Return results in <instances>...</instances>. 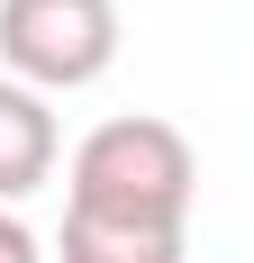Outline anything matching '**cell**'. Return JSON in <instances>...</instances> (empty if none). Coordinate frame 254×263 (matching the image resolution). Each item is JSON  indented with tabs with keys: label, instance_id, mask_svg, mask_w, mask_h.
Instances as JSON below:
<instances>
[{
	"label": "cell",
	"instance_id": "cell-5",
	"mask_svg": "<svg viewBox=\"0 0 254 263\" xmlns=\"http://www.w3.org/2000/svg\"><path fill=\"white\" fill-rule=\"evenodd\" d=\"M0 263H46V245H37V227L19 209H0Z\"/></svg>",
	"mask_w": 254,
	"mask_h": 263
},
{
	"label": "cell",
	"instance_id": "cell-3",
	"mask_svg": "<svg viewBox=\"0 0 254 263\" xmlns=\"http://www.w3.org/2000/svg\"><path fill=\"white\" fill-rule=\"evenodd\" d=\"M55 155H64V136H55L46 91H27V82L0 73V209L27 200L37 182H55Z\"/></svg>",
	"mask_w": 254,
	"mask_h": 263
},
{
	"label": "cell",
	"instance_id": "cell-4",
	"mask_svg": "<svg viewBox=\"0 0 254 263\" xmlns=\"http://www.w3.org/2000/svg\"><path fill=\"white\" fill-rule=\"evenodd\" d=\"M64 263H182V227H136V218H91L64 209V236H55Z\"/></svg>",
	"mask_w": 254,
	"mask_h": 263
},
{
	"label": "cell",
	"instance_id": "cell-2",
	"mask_svg": "<svg viewBox=\"0 0 254 263\" xmlns=\"http://www.w3.org/2000/svg\"><path fill=\"white\" fill-rule=\"evenodd\" d=\"M0 64L27 91H91L118 64V0H0Z\"/></svg>",
	"mask_w": 254,
	"mask_h": 263
},
{
	"label": "cell",
	"instance_id": "cell-1",
	"mask_svg": "<svg viewBox=\"0 0 254 263\" xmlns=\"http://www.w3.org/2000/svg\"><path fill=\"white\" fill-rule=\"evenodd\" d=\"M64 182H73L64 209L136 218V227H182L191 218V191H200V163H191V136L173 118H100L73 145Z\"/></svg>",
	"mask_w": 254,
	"mask_h": 263
}]
</instances>
